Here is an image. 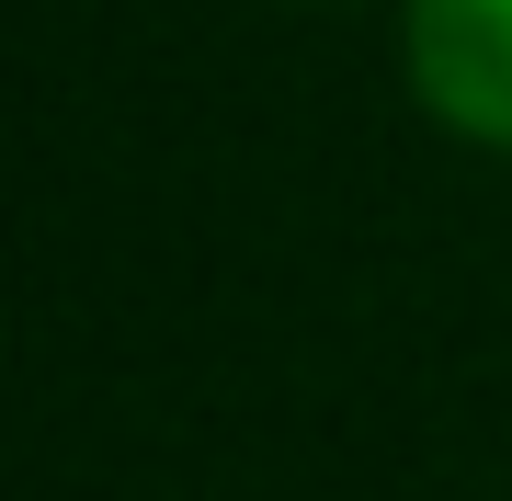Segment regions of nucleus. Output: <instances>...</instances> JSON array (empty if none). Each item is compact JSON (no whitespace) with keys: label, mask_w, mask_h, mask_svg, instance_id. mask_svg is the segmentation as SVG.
Segmentation results:
<instances>
[{"label":"nucleus","mask_w":512,"mask_h":501,"mask_svg":"<svg viewBox=\"0 0 512 501\" xmlns=\"http://www.w3.org/2000/svg\"><path fill=\"white\" fill-rule=\"evenodd\" d=\"M399 69L444 137L512 160V0H399Z\"/></svg>","instance_id":"f257e3e1"}]
</instances>
